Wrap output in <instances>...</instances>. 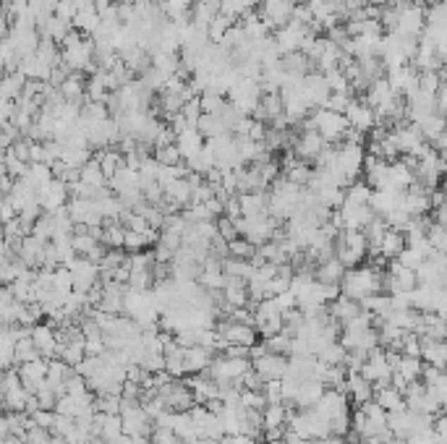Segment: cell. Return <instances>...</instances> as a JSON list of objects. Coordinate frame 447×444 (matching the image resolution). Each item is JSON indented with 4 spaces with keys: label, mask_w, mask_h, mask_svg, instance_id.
<instances>
[{
    "label": "cell",
    "mask_w": 447,
    "mask_h": 444,
    "mask_svg": "<svg viewBox=\"0 0 447 444\" xmlns=\"http://www.w3.org/2000/svg\"><path fill=\"white\" fill-rule=\"evenodd\" d=\"M343 293L353 301H364L369 295L382 293V272L379 266H353L343 277Z\"/></svg>",
    "instance_id": "1"
},
{
    "label": "cell",
    "mask_w": 447,
    "mask_h": 444,
    "mask_svg": "<svg viewBox=\"0 0 447 444\" xmlns=\"http://www.w3.org/2000/svg\"><path fill=\"white\" fill-rule=\"evenodd\" d=\"M312 116H314V121H317V131L322 133V139L327 144H338L348 136V131H350L348 116L332 113V110H327V107H317Z\"/></svg>",
    "instance_id": "2"
},
{
    "label": "cell",
    "mask_w": 447,
    "mask_h": 444,
    "mask_svg": "<svg viewBox=\"0 0 447 444\" xmlns=\"http://www.w3.org/2000/svg\"><path fill=\"white\" fill-rule=\"evenodd\" d=\"M390 136H393L395 147H398V152H400L403 157H419L421 152H424V133L419 131V125L416 123H405V125H395L393 131H390Z\"/></svg>",
    "instance_id": "3"
},
{
    "label": "cell",
    "mask_w": 447,
    "mask_h": 444,
    "mask_svg": "<svg viewBox=\"0 0 447 444\" xmlns=\"http://www.w3.org/2000/svg\"><path fill=\"white\" fill-rule=\"evenodd\" d=\"M68 269L73 272V290H81V293H90L94 285H99L102 280V269H99V264H94V261H90V259L79 257L76 261H71L68 264Z\"/></svg>",
    "instance_id": "4"
},
{
    "label": "cell",
    "mask_w": 447,
    "mask_h": 444,
    "mask_svg": "<svg viewBox=\"0 0 447 444\" xmlns=\"http://www.w3.org/2000/svg\"><path fill=\"white\" fill-rule=\"evenodd\" d=\"M293 0H262V16L272 29H283L293 21Z\"/></svg>",
    "instance_id": "5"
},
{
    "label": "cell",
    "mask_w": 447,
    "mask_h": 444,
    "mask_svg": "<svg viewBox=\"0 0 447 444\" xmlns=\"http://www.w3.org/2000/svg\"><path fill=\"white\" fill-rule=\"evenodd\" d=\"M324 147H327V142L322 139V133L319 131H301L298 136H295V144H293V154L298 157V160H317L319 154L324 152Z\"/></svg>",
    "instance_id": "6"
},
{
    "label": "cell",
    "mask_w": 447,
    "mask_h": 444,
    "mask_svg": "<svg viewBox=\"0 0 447 444\" xmlns=\"http://www.w3.org/2000/svg\"><path fill=\"white\" fill-rule=\"evenodd\" d=\"M424 29H427V13H424V8L421 6H416V3H408L405 8H403L400 13V24H398V35H405V37H419L424 35Z\"/></svg>",
    "instance_id": "7"
},
{
    "label": "cell",
    "mask_w": 447,
    "mask_h": 444,
    "mask_svg": "<svg viewBox=\"0 0 447 444\" xmlns=\"http://www.w3.org/2000/svg\"><path fill=\"white\" fill-rule=\"evenodd\" d=\"M251 364H254V371L259 374L264 382H275V379H283V376H286L290 361H288V355L267 353L264 358H259V361H251Z\"/></svg>",
    "instance_id": "8"
},
{
    "label": "cell",
    "mask_w": 447,
    "mask_h": 444,
    "mask_svg": "<svg viewBox=\"0 0 447 444\" xmlns=\"http://www.w3.org/2000/svg\"><path fill=\"white\" fill-rule=\"evenodd\" d=\"M32 340H35L37 350L42 353V358H47V361H53V358H58V329L53 327V324H35L32 327Z\"/></svg>",
    "instance_id": "9"
},
{
    "label": "cell",
    "mask_w": 447,
    "mask_h": 444,
    "mask_svg": "<svg viewBox=\"0 0 447 444\" xmlns=\"http://www.w3.org/2000/svg\"><path fill=\"white\" fill-rule=\"evenodd\" d=\"M345 116H348V121H350V128L358 133L372 131V128H376V123H379V121H376V110L374 107H369L364 99H361V102L353 99V105L348 107Z\"/></svg>",
    "instance_id": "10"
},
{
    "label": "cell",
    "mask_w": 447,
    "mask_h": 444,
    "mask_svg": "<svg viewBox=\"0 0 447 444\" xmlns=\"http://www.w3.org/2000/svg\"><path fill=\"white\" fill-rule=\"evenodd\" d=\"M324 392H327V384L319 382V379H312V382H304L301 384V390L295 395L293 400V408H301V410H312L319 400L324 397Z\"/></svg>",
    "instance_id": "11"
},
{
    "label": "cell",
    "mask_w": 447,
    "mask_h": 444,
    "mask_svg": "<svg viewBox=\"0 0 447 444\" xmlns=\"http://www.w3.org/2000/svg\"><path fill=\"white\" fill-rule=\"evenodd\" d=\"M403 202V191H393V188H374L372 196V209L379 217H387L390 212H395Z\"/></svg>",
    "instance_id": "12"
},
{
    "label": "cell",
    "mask_w": 447,
    "mask_h": 444,
    "mask_svg": "<svg viewBox=\"0 0 447 444\" xmlns=\"http://www.w3.org/2000/svg\"><path fill=\"white\" fill-rule=\"evenodd\" d=\"M345 264L340 261L338 257H332V259H324V261H319L317 264V272H314V277L319 280V283L324 285H343V277H345Z\"/></svg>",
    "instance_id": "13"
},
{
    "label": "cell",
    "mask_w": 447,
    "mask_h": 444,
    "mask_svg": "<svg viewBox=\"0 0 447 444\" xmlns=\"http://www.w3.org/2000/svg\"><path fill=\"white\" fill-rule=\"evenodd\" d=\"M327 309H330V316L335 321H340V324H348L350 319H356L358 314H361V303L358 301H353V298H348V295L343 293L338 298V301H332V303H327Z\"/></svg>",
    "instance_id": "14"
},
{
    "label": "cell",
    "mask_w": 447,
    "mask_h": 444,
    "mask_svg": "<svg viewBox=\"0 0 447 444\" xmlns=\"http://www.w3.org/2000/svg\"><path fill=\"white\" fill-rule=\"evenodd\" d=\"M348 397L350 405H364L369 400H374V384L364 379L361 374H348Z\"/></svg>",
    "instance_id": "15"
},
{
    "label": "cell",
    "mask_w": 447,
    "mask_h": 444,
    "mask_svg": "<svg viewBox=\"0 0 447 444\" xmlns=\"http://www.w3.org/2000/svg\"><path fill=\"white\" fill-rule=\"evenodd\" d=\"M421 361L427 366H439L445 369L447 366V343H439V340L431 338H421Z\"/></svg>",
    "instance_id": "16"
},
{
    "label": "cell",
    "mask_w": 447,
    "mask_h": 444,
    "mask_svg": "<svg viewBox=\"0 0 447 444\" xmlns=\"http://www.w3.org/2000/svg\"><path fill=\"white\" fill-rule=\"evenodd\" d=\"M176 147L180 149L183 154V160H191V157H197L199 152L207 147V139L199 133V128H188V131L178 133V139H176Z\"/></svg>",
    "instance_id": "17"
},
{
    "label": "cell",
    "mask_w": 447,
    "mask_h": 444,
    "mask_svg": "<svg viewBox=\"0 0 447 444\" xmlns=\"http://www.w3.org/2000/svg\"><path fill=\"white\" fill-rule=\"evenodd\" d=\"M398 97V92H395L393 87H390V81L387 79H379V81H374L372 87L367 89V102L369 107H374V110H379V107H385V105H390L393 99Z\"/></svg>",
    "instance_id": "18"
},
{
    "label": "cell",
    "mask_w": 447,
    "mask_h": 444,
    "mask_svg": "<svg viewBox=\"0 0 447 444\" xmlns=\"http://www.w3.org/2000/svg\"><path fill=\"white\" fill-rule=\"evenodd\" d=\"M212 350L202 345L186 347V374H204L212 364Z\"/></svg>",
    "instance_id": "19"
},
{
    "label": "cell",
    "mask_w": 447,
    "mask_h": 444,
    "mask_svg": "<svg viewBox=\"0 0 447 444\" xmlns=\"http://www.w3.org/2000/svg\"><path fill=\"white\" fill-rule=\"evenodd\" d=\"M405 233H398V230H387V235L382 238V243H379V259H387V261H393V259H398L405 251Z\"/></svg>",
    "instance_id": "20"
},
{
    "label": "cell",
    "mask_w": 447,
    "mask_h": 444,
    "mask_svg": "<svg viewBox=\"0 0 447 444\" xmlns=\"http://www.w3.org/2000/svg\"><path fill=\"white\" fill-rule=\"evenodd\" d=\"M73 29H79V32H84V35H94L99 27H102V16L97 13V8L94 6H90V8H81L76 11V16H73Z\"/></svg>",
    "instance_id": "21"
},
{
    "label": "cell",
    "mask_w": 447,
    "mask_h": 444,
    "mask_svg": "<svg viewBox=\"0 0 447 444\" xmlns=\"http://www.w3.org/2000/svg\"><path fill=\"white\" fill-rule=\"evenodd\" d=\"M61 94L63 99H68V102H87V81L81 79V73H71L68 79L63 81V87H61Z\"/></svg>",
    "instance_id": "22"
},
{
    "label": "cell",
    "mask_w": 447,
    "mask_h": 444,
    "mask_svg": "<svg viewBox=\"0 0 447 444\" xmlns=\"http://www.w3.org/2000/svg\"><path fill=\"white\" fill-rule=\"evenodd\" d=\"M105 235H102V243L108 246V249H123L125 246V225L118 220H105Z\"/></svg>",
    "instance_id": "23"
},
{
    "label": "cell",
    "mask_w": 447,
    "mask_h": 444,
    "mask_svg": "<svg viewBox=\"0 0 447 444\" xmlns=\"http://www.w3.org/2000/svg\"><path fill=\"white\" fill-rule=\"evenodd\" d=\"M27 76L21 71H13L8 73L6 79H3V87H0V94H3V99H13L16 102L21 94H24V87H27Z\"/></svg>",
    "instance_id": "24"
},
{
    "label": "cell",
    "mask_w": 447,
    "mask_h": 444,
    "mask_svg": "<svg viewBox=\"0 0 447 444\" xmlns=\"http://www.w3.org/2000/svg\"><path fill=\"white\" fill-rule=\"evenodd\" d=\"M374 400L382 405V408L390 413V410H398L405 405V397H403V390H398V387H393V384H387V387H382V390L374 392Z\"/></svg>",
    "instance_id": "25"
},
{
    "label": "cell",
    "mask_w": 447,
    "mask_h": 444,
    "mask_svg": "<svg viewBox=\"0 0 447 444\" xmlns=\"http://www.w3.org/2000/svg\"><path fill=\"white\" fill-rule=\"evenodd\" d=\"M81 183H87V186H94V188H102L108 186V175H105V170L99 165V160H90L84 168H81Z\"/></svg>",
    "instance_id": "26"
},
{
    "label": "cell",
    "mask_w": 447,
    "mask_h": 444,
    "mask_svg": "<svg viewBox=\"0 0 447 444\" xmlns=\"http://www.w3.org/2000/svg\"><path fill=\"white\" fill-rule=\"evenodd\" d=\"M186 165H188V170H191V173H197V175H207L209 170L217 168V157H215V152L209 149V147H204V149L199 152L197 157L186 160Z\"/></svg>",
    "instance_id": "27"
},
{
    "label": "cell",
    "mask_w": 447,
    "mask_h": 444,
    "mask_svg": "<svg viewBox=\"0 0 447 444\" xmlns=\"http://www.w3.org/2000/svg\"><path fill=\"white\" fill-rule=\"evenodd\" d=\"M73 29L71 21H63L61 16H50L45 21V27H42V37H50L53 42L63 44V39L68 37V32Z\"/></svg>",
    "instance_id": "28"
},
{
    "label": "cell",
    "mask_w": 447,
    "mask_h": 444,
    "mask_svg": "<svg viewBox=\"0 0 447 444\" xmlns=\"http://www.w3.org/2000/svg\"><path fill=\"white\" fill-rule=\"evenodd\" d=\"M424 369H427V364L421 361V358H411V355H403V361L400 366L395 369V371L400 374L405 382L411 384V382H419L421 376H424Z\"/></svg>",
    "instance_id": "29"
},
{
    "label": "cell",
    "mask_w": 447,
    "mask_h": 444,
    "mask_svg": "<svg viewBox=\"0 0 447 444\" xmlns=\"http://www.w3.org/2000/svg\"><path fill=\"white\" fill-rule=\"evenodd\" d=\"M97 160H99V165H102V170H105L108 180L125 165V157L118 149H102V152H97Z\"/></svg>",
    "instance_id": "30"
},
{
    "label": "cell",
    "mask_w": 447,
    "mask_h": 444,
    "mask_svg": "<svg viewBox=\"0 0 447 444\" xmlns=\"http://www.w3.org/2000/svg\"><path fill=\"white\" fill-rule=\"evenodd\" d=\"M233 24H235V18H233V16H228V13H217L215 21L209 24V29H207V35H209V42L223 44L225 35L231 32Z\"/></svg>",
    "instance_id": "31"
},
{
    "label": "cell",
    "mask_w": 447,
    "mask_h": 444,
    "mask_svg": "<svg viewBox=\"0 0 447 444\" xmlns=\"http://www.w3.org/2000/svg\"><path fill=\"white\" fill-rule=\"evenodd\" d=\"M264 416V428H283L288 424V408L286 402H275V405H267L262 410Z\"/></svg>",
    "instance_id": "32"
},
{
    "label": "cell",
    "mask_w": 447,
    "mask_h": 444,
    "mask_svg": "<svg viewBox=\"0 0 447 444\" xmlns=\"http://www.w3.org/2000/svg\"><path fill=\"white\" fill-rule=\"evenodd\" d=\"M197 128L204 139H215V136H225V133H231L228 128H225L223 121H220V116H202L199 118Z\"/></svg>",
    "instance_id": "33"
},
{
    "label": "cell",
    "mask_w": 447,
    "mask_h": 444,
    "mask_svg": "<svg viewBox=\"0 0 447 444\" xmlns=\"http://www.w3.org/2000/svg\"><path fill=\"white\" fill-rule=\"evenodd\" d=\"M317 358L324 361L327 366H345V361H348V347L343 345V343H330Z\"/></svg>",
    "instance_id": "34"
},
{
    "label": "cell",
    "mask_w": 447,
    "mask_h": 444,
    "mask_svg": "<svg viewBox=\"0 0 447 444\" xmlns=\"http://www.w3.org/2000/svg\"><path fill=\"white\" fill-rule=\"evenodd\" d=\"M29 165H32V162L18 160L16 154H13V149H3V170H6L8 175H13V178H24V175L29 173Z\"/></svg>",
    "instance_id": "35"
},
{
    "label": "cell",
    "mask_w": 447,
    "mask_h": 444,
    "mask_svg": "<svg viewBox=\"0 0 447 444\" xmlns=\"http://www.w3.org/2000/svg\"><path fill=\"white\" fill-rule=\"evenodd\" d=\"M37 358H42V353L37 350L35 340H32V335L29 338H21L16 343V366L21 364H29V361H37Z\"/></svg>",
    "instance_id": "36"
},
{
    "label": "cell",
    "mask_w": 447,
    "mask_h": 444,
    "mask_svg": "<svg viewBox=\"0 0 447 444\" xmlns=\"http://www.w3.org/2000/svg\"><path fill=\"white\" fill-rule=\"evenodd\" d=\"M445 87L442 84V76H439V71H424L419 73V92H424V94H431V97H437L439 89Z\"/></svg>",
    "instance_id": "37"
},
{
    "label": "cell",
    "mask_w": 447,
    "mask_h": 444,
    "mask_svg": "<svg viewBox=\"0 0 447 444\" xmlns=\"http://www.w3.org/2000/svg\"><path fill=\"white\" fill-rule=\"evenodd\" d=\"M228 257H235V259H254L257 257V246L251 243L249 238H235L228 243Z\"/></svg>",
    "instance_id": "38"
},
{
    "label": "cell",
    "mask_w": 447,
    "mask_h": 444,
    "mask_svg": "<svg viewBox=\"0 0 447 444\" xmlns=\"http://www.w3.org/2000/svg\"><path fill=\"white\" fill-rule=\"evenodd\" d=\"M286 178L288 180H293V183H298V186H309V183H312V178H314V170L301 160L298 165H293L290 170H286Z\"/></svg>",
    "instance_id": "39"
},
{
    "label": "cell",
    "mask_w": 447,
    "mask_h": 444,
    "mask_svg": "<svg viewBox=\"0 0 447 444\" xmlns=\"http://www.w3.org/2000/svg\"><path fill=\"white\" fill-rule=\"evenodd\" d=\"M154 240L149 238V235H144V233H134V230H128L125 233V251H131V254H142L147 246H152Z\"/></svg>",
    "instance_id": "40"
},
{
    "label": "cell",
    "mask_w": 447,
    "mask_h": 444,
    "mask_svg": "<svg viewBox=\"0 0 447 444\" xmlns=\"http://www.w3.org/2000/svg\"><path fill=\"white\" fill-rule=\"evenodd\" d=\"M269 347V353H280V355H290V345H293V338L286 335V332H278V335H272V338L264 340Z\"/></svg>",
    "instance_id": "41"
},
{
    "label": "cell",
    "mask_w": 447,
    "mask_h": 444,
    "mask_svg": "<svg viewBox=\"0 0 447 444\" xmlns=\"http://www.w3.org/2000/svg\"><path fill=\"white\" fill-rule=\"evenodd\" d=\"M225 105H228V102H225L220 94H212V92H204V94H202V110H204V116H220L225 110Z\"/></svg>",
    "instance_id": "42"
},
{
    "label": "cell",
    "mask_w": 447,
    "mask_h": 444,
    "mask_svg": "<svg viewBox=\"0 0 447 444\" xmlns=\"http://www.w3.org/2000/svg\"><path fill=\"white\" fill-rule=\"evenodd\" d=\"M154 160L160 162V165H180L183 162V154L176 144H170V147H162V149H154Z\"/></svg>",
    "instance_id": "43"
},
{
    "label": "cell",
    "mask_w": 447,
    "mask_h": 444,
    "mask_svg": "<svg viewBox=\"0 0 447 444\" xmlns=\"http://www.w3.org/2000/svg\"><path fill=\"white\" fill-rule=\"evenodd\" d=\"M398 261H400L403 266H408V269H419L424 261H427V254L421 249H413V246H405V251H403L400 257H398Z\"/></svg>",
    "instance_id": "44"
},
{
    "label": "cell",
    "mask_w": 447,
    "mask_h": 444,
    "mask_svg": "<svg viewBox=\"0 0 447 444\" xmlns=\"http://www.w3.org/2000/svg\"><path fill=\"white\" fill-rule=\"evenodd\" d=\"M183 116H186V121L194 128H197V123H199V118L204 116V110H202V97H194V99H188L186 105H183V110H180Z\"/></svg>",
    "instance_id": "45"
},
{
    "label": "cell",
    "mask_w": 447,
    "mask_h": 444,
    "mask_svg": "<svg viewBox=\"0 0 447 444\" xmlns=\"http://www.w3.org/2000/svg\"><path fill=\"white\" fill-rule=\"evenodd\" d=\"M353 105V97L350 94H340V92H332L330 94V102H327V110H332V113H348V107Z\"/></svg>",
    "instance_id": "46"
},
{
    "label": "cell",
    "mask_w": 447,
    "mask_h": 444,
    "mask_svg": "<svg viewBox=\"0 0 447 444\" xmlns=\"http://www.w3.org/2000/svg\"><path fill=\"white\" fill-rule=\"evenodd\" d=\"M152 444H186L183 439H180L173 428H160V426H154L152 431Z\"/></svg>",
    "instance_id": "47"
},
{
    "label": "cell",
    "mask_w": 447,
    "mask_h": 444,
    "mask_svg": "<svg viewBox=\"0 0 447 444\" xmlns=\"http://www.w3.org/2000/svg\"><path fill=\"white\" fill-rule=\"evenodd\" d=\"M262 392H264V397H267L269 405H275V402H286V397H283V379L267 382Z\"/></svg>",
    "instance_id": "48"
},
{
    "label": "cell",
    "mask_w": 447,
    "mask_h": 444,
    "mask_svg": "<svg viewBox=\"0 0 447 444\" xmlns=\"http://www.w3.org/2000/svg\"><path fill=\"white\" fill-rule=\"evenodd\" d=\"M217 233H220L228 243L235 238H241V233H238V228H235V222H233L231 217H220V220H217Z\"/></svg>",
    "instance_id": "49"
},
{
    "label": "cell",
    "mask_w": 447,
    "mask_h": 444,
    "mask_svg": "<svg viewBox=\"0 0 447 444\" xmlns=\"http://www.w3.org/2000/svg\"><path fill=\"white\" fill-rule=\"evenodd\" d=\"M27 444H55V436L47 428L35 426L32 431H27Z\"/></svg>",
    "instance_id": "50"
},
{
    "label": "cell",
    "mask_w": 447,
    "mask_h": 444,
    "mask_svg": "<svg viewBox=\"0 0 447 444\" xmlns=\"http://www.w3.org/2000/svg\"><path fill=\"white\" fill-rule=\"evenodd\" d=\"M32 418H35V424L39 428H53V424H55V410H37V413H32Z\"/></svg>",
    "instance_id": "51"
},
{
    "label": "cell",
    "mask_w": 447,
    "mask_h": 444,
    "mask_svg": "<svg viewBox=\"0 0 447 444\" xmlns=\"http://www.w3.org/2000/svg\"><path fill=\"white\" fill-rule=\"evenodd\" d=\"M437 105H439V113H442V116H447V84H445L442 89H439Z\"/></svg>",
    "instance_id": "52"
},
{
    "label": "cell",
    "mask_w": 447,
    "mask_h": 444,
    "mask_svg": "<svg viewBox=\"0 0 447 444\" xmlns=\"http://www.w3.org/2000/svg\"><path fill=\"white\" fill-rule=\"evenodd\" d=\"M364 3H369V6H390L393 0H364Z\"/></svg>",
    "instance_id": "53"
},
{
    "label": "cell",
    "mask_w": 447,
    "mask_h": 444,
    "mask_svg": "<svg viewBox=\"0 0 447 444\" xmlns=\"http://www.w3.org/2000/svg\"><path fill=\"white\" fill-rule=\"evenodd\" d=\"M411 3H416V6H434L439 0H411Z\"/></svg>",
    "instance_id": "54"
},
{
    "label": "cell",
    "mask_w": 447,
    "mask_h": 444,
    "mask_svg": "<svg viewBox=\"0 0 447 444\" xmlns=\"http://www.w3.org/2000/svg\"><path fill=\"white\" fill-rule=\"evenodd\" d=\"M194 444H217L215 439H207V436H202V439H197Z\"/></svg>",
    "instance_id": "55"
},
{
    "label": "cell",
    "mask_w": 447,
    "mask_h": 444,
    "mask_svg": "<svg viewBox=\"0 0 447 444\" xmlns=\"http://www.w3.org/2000/svg\"><path fill=\"white\" fill-rule=\"evenodd\" d=\"M118 6H125V3H131V0H116Z\"/></svg>",
    "instance_id": "56"
},
{
    "label": "cell",
    "mask_w": 447,
    "mask_h": 444,
    "mask_svg": "<svg viewBox=\"0 0 447 444\" xmlns=\"http://www.w3.org/2000/svg\"><path fill=\"white\" fill-rule=\"evenodd\" d=\"M264 444H283V439H275V442H264Z\"/></svg>",
    "instance_id": "57"
}]
</instances>
